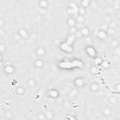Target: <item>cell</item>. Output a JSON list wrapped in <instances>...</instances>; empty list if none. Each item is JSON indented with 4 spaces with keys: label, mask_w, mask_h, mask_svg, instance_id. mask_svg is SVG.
<instances>
[{
    "label": "cell",
    "mask_w": 120,
    "mask_h": 120,
    "mask_svg": "<svg viewBox=\"0 0 120 120\" xmlns=\"http://www.w3.org/2000/svg\"><path fill=\"white\" fill-rule=\"evenodd\" d=\"M38 6L40 8L45 9L48 7L49 2L46 0H40L38 2Z\"/></svg>",
    "instance_id": "5bb4252c"
},
{
    "label": "cell",
    "mask_w": 120,
    "mask_h": 120,
    "mask_svg": "<svg viewBox=\"0 0 120 120\" xmlns=\"http://www.w3.org/2000/svg\"><path fill=\"white\" fill-rule=\"evenodd\" d=\"M4 116L5 119H7V120L12 119H13V118L14 117V115H13V113H12V112L9 110H7L4 112Z\"/></svg>",
    "instance_id": "d6986e66"
},
{
    "label": "cell",
    "mask_w": 120,
    "mask_h": 120,
    "mask_svg": "<svg viewBox=\"0 0 120 120\" xmlns=\"http://www.w3.org/2000/svg\"><path fill=\"white\" fill-rule=\"evenodd\" d=\"M91 0H82L80 2V6L85 8H87L90 6Z\"/></svg>",
    "instance_id": "e0dca14e"
},
{
    "label": "cell",
    "mask_w": 120,
    "mask_h": 120,
    "mask_svg": "<svg viewBox=\"0 0 120 120\" xmlns=\"http://www.w3.org/2000/svg\"><path fill=\"white\" fill-rule=\"evenodd\" d=\"M86 13V8H82V7L79 6L78 9V15L84 16Z\"/></svg>",
    "instance_id": "44dd1931"
},
{
    "label": "cell",
    "mask_w": 120,
    "mask_h": 120,
    "mask_svg": "<svg viewBox=\"0 0 120 120\" xmlns=\"http://www.w3.org/2000/svg\"><path fill=\"white\" fill-rule=\"evenodd\" d=\"M90 72L92 74H95L97 72V68H96V67H91L90 69Z\"/></svg>",
    "instance_id": "1f68e13d"
},
{
    "label": "cell",
    "mask_w": 120,
    "mask_h": 120,
    "mask_svg": "<svg viewBox=\"0 0 120 120\" xmlns=\"http://www.w3.org/2000/svg\"><path fill=\"white\" fill-rule=\"evenodd\" d=\"M108 100L111 104H113V105L116 104V103L117 102V101H118L116 97L114 96H110L108 98Z\"/></svg>",
    "instance_id": "cb8c5ba5"
},
{
    "label": "cell",
    "mask_w": 120,
    "mask_h": 120,
    "mask_svg": "<svg viewBox=\"0 0 120 120\" xmlns=\"http://www.w3.org/2000/svg\"><path fill=\"white\" fill-rule=\"evenodd\" d=\"M112 112V109L110 107L106 106L103 108V109L101 113L104 117H109L111 115Z\"/></svg>",
    "instance_id": "30bf717a"
},
{
    "label": "cell",
    "mask_w": 120,
    "mask_h": 120,
    "mask_svg": "<svg viewBox=\"0 0 120 120\" xmlns=\"http://www.w3.org/2000/svg\"><path fill=\"white\" fill-rule=\"evenodd\" d=\"M75 35L70 34V35L68 37H67V41L66 42H67L69 44H71L73 42H74V41L75 39Z\"/></svg>",
    "instance_id": "7402d4cb"
},
{
    "label": "cell",
    "mask_w": 120,
    "mask_h": 120,
    "mask_svg": "<svg viewBox=\"0 0 120 120\" xmlns=\"http://www.w3.org/2000/svg\"><path fill=\"white\" fill-rule=\"evenodd\" d=\"M66 22L67 25L69 26V27L75 26L76 23L75 20V18L73 17H70L68 18Z\"/></svg>",
    "instance_id": "2e32d148"
},
{
    "label": "cell",
    "mask_w": 120,
    "mask_h": 120,
    "mask_svg": "<svg viewBox=\"0 0 120 120\" xmlns=\"http://www.w3.org/2000/svg\"><path fill=\"white\" fill-rule=\"evenodd\" d=\"M106 31L107 33L108 36H112L115 33V29L110 27H107V28L106 30Z\"/></svg>",
    "instance_id": "603a6c76"
},
{
    "label": "cell",
    "mask_w": 120,
    "mask_h": 120,
    "mask_svg": "<svg viewBox=\"0 0 120 120\" xmlns=\"http://www.w3.org/2000/svg\"><path fill=\"white\" fill-rule=\"evenodd\" d=\"M26 92L25 88L21 85L18 86L15 89V93L18 96H22Z\"/></svg>",
    "instance_id": "7c38bea8"
},
{
    "label": "cell",
    "mask_w": 120,
    "mask_h": 120,
    "mask_svg": "<svg viewBox=\"0 0 120 120\" xmlns=\"http://www.w3.org/2000/svg\"><path fill=\"white\" fill-rule=\"evenodd\" d=\"M110 45L111 46V47L113 48H114V49L117 48L119 45V41L116 38L112 39L110 43Z\"/></svg>",
    "instance_id": "ffe728a7"
},
{
    "label": "cell",
    "mask_w": 120,
    "mask_h": 120,
    "mask_svg": "<svg viewBox=\"0 0 120 120\" xmlns=\"http://www.w3.org/2000/svg\"><path fill=\"white\" fill-rule=\"evenodd\" d=\"M107 33L105 30H100L98 31L97 34V38L100 40L104 41L105 40L107 37H108Z\"/></svg>",
    "instance_id": "8992f818"
},
{
    "label": "cell",
    "mask_w": 120,
    "mask_h": 120,
    "mask_svg": "<svg viewBox=\"0 0 120 120\" xmlns=\"http://www.w3.org/2000/svg\"><path fill=\"white\" fill-rule=\"evenodd\" d=\"M47 95L48 97L52 99L57 98L59 97L60 93L59 91L55 89H52L47 92Z\"/></svg>",
    "instance_id": "277c9868"
},
{
    "label": "cell",
    "mask_w": 120,
    "mask_h": 120,
    "mask_svg": "<svg viewBox=\"0 0 120 120\" xmlns=\"http://www.w3.org/2000/svg\"><path fill=\"white\" fill-rule=\"evenodd\" d=\"M3 71L5 74L10 75L15 72V67L12 64H6L3 67Z\"/></svg>",
    "instance_id": "7a4b0ae2"
},
{
    "label": "cell",
    "mask_w": 120,
    "mask_h": 120,
    "mask_svg": "<svg viewBox=\"0 0 120 120\" xmlns=\"http://www.w3.org/2000/svg\"><path fill=\"white\" fill-rule=\"evenodd\" d=\"M34 18H35V19L38 21H39V20H41V19H42V17L39 14H36L35 15V16H34Z\"/></svg>",
    "instance_id": "836d02e7"
},
{
    "label": "cell",
    "mask_w": 120,
    "mask_h": 120,
    "mask_svg": "<svg viewBox=\"0 0 120 120\" xmlns=\"http://www.w3.org/2000/svg\"><path fill=\"white\" fill-rule=\"evenodd\" d=\"M28 86L30 88H33L37 86L38 83L37 81L34 78H30L27 82Z\"/></svg>",
    "instance_id": "4fadbf2b"
},
{
    "label": "cell",
    "mask_w": 120,
    "mask_h": 120,
    "mask_svg": "<svg viewBox=\"0 0 120 120\" xmlns=\"http://www.w3.org/2000/svg\"><path fill=\"white\" fill-rule=\"evenodd\" d=\"M116 26H117L116 23L114 21H111L109 22V24H108V27L113 28V29H116Z\"/></svg>",
    "instance_id": "4dcf8cb0"
},
{
    "label": "cell",
    "mask_w": 120,
    "mask_h": 120,
    "mask_svg": "<svg viewBox=\"0 0 120 120\" xmlns=\"http://www.w3.org/2000/svg\"><path fill=\"white\" fill-rule=\"evenodd\" d=\"M38 119H39V120H45V119H47V117L46 116V114L45 113H40L39 114H38V116H37Z\"/></svg>",
    "instance_id": "f546056e"
},
{
    "label": "cell",
    "mask_w": 120,
    "mask_h": 120,
    "mask_svg": "<svg viewBox=\"0 0 120 120\" xmlns=\"http://www.w3.org/2000/svg\"><path fill=\"white\" fill-rule=\"evenodd\" d=\"M77 31H78V30H77V29L76 28V27H75V26H73V27H69V33H70V34L75 35Z\"/></svg>",
    "instance_id": "4316f807"
},
{
    "label": "cell",
    "mask_w": 120,
    "mask_h": 120,
    "mask_svg": "<svg viewBox=\"0 0 120 120\" xmlns=\"http://www.w3.org/2000/svg\"><path fill=\"white\" fill-rule=\"evenodd\" d=\"M85 52L91 58L95 57L96 56L97 52L95 49L91 45H89L86 48Z\"/></svg>",
    "instance_id": "5b68a950"
},
{
    "label": "cell",
    "mask_w": 120,
    "mask_h": 120,
    "mask_svg": "<svg viewBox=\"0 0 120 120\" xmlns=\"http://www.w3.org/2000/svg\"><path fill=\"white\" fill-rule=\"evenodd\" d=\"M80 33H81L82 36H85L87 37L89 36L90 33V30L89 28L87 26H83L80 30H79Z\"/></svg>",
    "instance_id": "9a60e30c"
},
{
    "label": "cell",
    "mask_w": 120,
    "mask_h": 120,
    "mask_svg": "<svg viewBox=\"0 0 120 120\" xmlns=\"http://www.w3.org/2000/svg\"><path fill=\"white\" fill-rule=\"evenodd\" d=\"M7 50V46L4 43H0V53H4Z\"/></svg>",
    "instance_id": "d4e9b609"
},
{
    "label": "cell",
    "mask_w": 120,
    "mask_h": 120,
    "mask_svg": "<svg viewBox=\"0 0 120 120\" xmlns=\"http://www.w3.org/2000/svg\"><path fill=\"white\" fill-rule=\"evenodd\" d=\"M34 66L38 69H41L42 68L44 65H45V62L41 58H38L36 59L33 63Z\"/></svg>",
    "instance_id": "9c48e42d"
},
{
    "label": "cell",
    "mask_w": 120,
    "mask_h": 120,
    "mask_svg": "<svg viewBox=\"0 0 120 120\" xmlns=\"http://www.w3.org/2000/svg\"><path fill=\"white\" fill-rule=\"evenodd\" d=\"M101 66H102L103 67V68H106L109 67L110 63L108 61H107L106 60H103L102 62L101 63Z\"/></svg>",
    "instance_id": "484cf974"
},
{
    "label": "cell",
    "mask_w": 120,
    "mask_h": 120,
    "mask_svg": "<svg viewBox=\"0 0 120 120\" xmlns=\"http://www.w3.org/2000/svg\"><path fill=\"white\" fill-rule=\"evenodd\" d=\"M4 20L1 18L0 19V28H2V27L4 26Z\"/></svg>",
    "instance_id": "e575fe53"
},
{
    "label": "cell",
    "mask_w": 120,
    "mask_h": 120,
    "mask_svg": "<svg viewBox=\"0 0 120 120\" xmlns=\"http://www.w3.org/2000/svg\"><path fill=\"white\" fill-rule=\"evenodd\" d=\"M13 38L14 40L15 41H18L22 39L21 37L19 35V34L17 33V32L14 34V35L13 36Z\"/></svg>",
    "instance_id": "f1b7e54d"
},
{
    "label": "cell",
    "mask_w": 120,
    "mask_h": 120,
    "mask_svg": "<svg viewBox=\"0 0 120 120\" xmlns=\"http://www.w3.org/2000/svg\"><path fill=\"white\" fill-rule=\"evenodd\" d=\"M75 20L76 23L83 24V23H84V22L85 21V18L84 16L77 15L75 17Z\"/></svg>",
    "instance_id": "ac0fdd59"
},
{
    "label": "cell",
    "mask_w": 120,
    "mask_h": 120,
    "mask_svg": "<svg viewBox=\"0 0 120 120\" xmlns=\"http://www.w3.org/2000/svg\"><path fill=\"white\" fill-rule=\"evenodd\" d=\"M120 84L119 83H118L117 84H115V85L114 86V90L115 91H116V92H117L118 93H119L120 92Z\"/></svg>",
    "instance_id": "d6a6232c"
},
{
    "label": "cell",
    "mask_w": 120,
    "mask_h": 120,
    "mask_svg": "<svg viewBox=\"0 0 120 120\" xmlns=\"http://www.w3.org/2000/svg\"><path fill=\"white\" fill-rule=\"evenodd\" d=\"M17 33L21 37L22 39H26L30 38V34H29L28 30L24 28H20L18 29Z\"/></svg>",
    "instance_id": "3957f363"
},
{
    "label": "cell",
    "mask_w": 120,
    "mask_h": 120,
    "mask_svg": "<svg viewBox=\"0 0 120 120\" xmlns=\"http://www.w3.org/2000/svg\"><path fill=\"white\" fill-rule=\"evenodd\" d=\"M90 91L93 92H96L98 91L100 88V86L98 83L96 82H91L89 87Z\"/></svg>",
    "instance_id": "ba28073f"
},
{
    "label": "cell",
    "mask_w": 120,
    "mask_h": 120,
    "mask_svg": "<svg viewBox=\"0 0 120 120\" xmlns=\"http://www.w3.org/2000/svg\"><path fill=\"white\" fill-rule=\"evenodd\" d=\"M74 85L77 87H82L84 84V82L83 79L82 77H78L76 78L74 80Z\"/></svg>",
    "instance_id": "8fae6325"
},
{
    "label": "cell",
    "mask_w": 120,
    "mask_h": 120,
    "mask_svg": "<svg viewBox=\"0 0 120 120\" xmlns=\"http://www.w3.org/2000/svg\"><path fill=\"white\" fill-rule=\"evenodd\" d=\"M5 33V31H4V30L3 28H0V36H2L4 35Z\"/></svg>",
    "instance_id": "d590c367"
},
{
    "label": "cell",
    "mask_w": 120,
    "mask_h": 120,
    "mask_svg": "<svg viewBox=\"0 0 120 120\" xmlns=\"http://www.w3.org/2000/svg\"><path fill=\"white\" fill-rule=\"evenodd\" d=\"M35 54L39 57H42L45 56L46 53V50L44 47L39 46L35 50Z\"/></svg>",
    "instance_id": "52a82bcc"
},
{
    "label": "cell",
    "mask_w": 120,
    "mask_h": 120,
    "mask_svg": "<svg viewBox=\"0 0 120 120\" xmlns=\"http://www.w3.org/2000/svg\"><path fill=\"white\" fill-rule=\"evenodd\" d=\"M102 60H103L101 58L98 57H96L94 59V63L96 65H101Z\"/></svg>",
    "instance_id": "83f0119b"
},
{
    "label": "cell",
    "mask_w": 120,
    "mask_h": 120,
    "mask_svg": "<svg viewBox=\"0 0 120 120\" xmlns=\"http://www.w3.org/2000/svg\"><path fill=\"white\" fill-rule=\"evenodd\" d=\"M67 8L68 13L72 16L76 15V16L78 15V9L79 6L74 1L70 2Z\"/></svg>",
    "instance_id": "6da1fadb"
}]
</instances>
